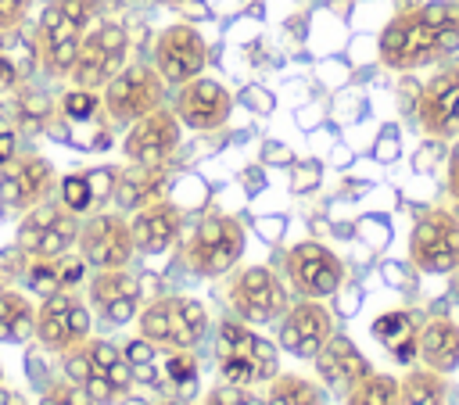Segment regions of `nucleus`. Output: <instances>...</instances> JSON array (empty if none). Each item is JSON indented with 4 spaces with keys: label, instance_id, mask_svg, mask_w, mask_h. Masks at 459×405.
Here are the masks:
<instances>
[{
    "label": "nucleus",
    "instance_id": "obj_1",
    "mask_svg": "<svg viewBox=\"0 0 459 405\" xmlns=\"http://www.w3.org/2000/svg\"><path fill=\"white\" fill-rule=\"evenodd\" d=\"M459 50V0H427L398 11L377 43V54L394 72L437 65Z\"/></svg>",
    "mask_w": 459,
    "mask_h": 405
},
{
    "label": "nucleus",
    "instance_id": "obj_2",
    "mask_svg": "<svg viewBox=\"0 0 459 405\" xmlns=\"http://www.w3.org/2000/svg\"><path fill=\"white\" fill-rule=\"evenodd\" d=\"M97 14H100V0H50L43 7L32 39H36L39 68L47 75L61 79L72 72L79 43H82L86 29L97 22Z\"/></svg>",
    "mask_w": 459,
    "mask_h": 405
},
{
    "label": "nucleus",
    "instance_id": "obj_3",
    "mask_svg": "<svg viewBox=\"0 0 459 405\" xmlns=\"http://www.w3.org/2000/svg\"><path fill=\"white\" fill-rule=\"evenodd\" d=\"M136 330L161 351H194L208 333V308L186 294H165L136 312Z\"/></svg>",
    "mask_w": 459,
    "mask_h": 405
},
{
    "label": "nucleus",
    "instance_id": "obj_4",
    "mask_svg": "<svg viewBox=\"0 0 459 405\" xmlns=\"http://www.w3.org/2000/svg\"><path fill=\"white\" fill-rule=\"evenodd\" d=\"M126 54H129V32L122 22H97L75 54V65L68 72L72 86L79 90H104L108 79H115L126 68Z\"/></svg>",
    "mask_w": 459,
    "mask_h": 405
},
{
    "label": "nucleus",
    "instance_id": "obj_5",
    "mask_svg": "<svg viewBox=\"0 0 459 405\" xmlns=\"http://www.w3.org/2000/svg\"><path fill=\"white\" fill-rule=\"evenodd\" d=\"M79 215L68 211L61 201H39L36 208L22 211L18 222V251L25 258H61L79 240Z\"/></svg>",
    "mask_w": 459,
    "mask_h": 405
},
{
    "label": "nucleus",
    "instance_id": "obj_6",
    "mask_svg": "<svg viewBox=\"0 0 459 405\" xmlns=\"http://www.w3.org/2000/svg\"><path fill=\"white\" fill-rule=\"evenodd\" d=\"M409 262L430 276L455 272L459 269V215L448 208H427L412 222Z\"/></svg>",
    "mask_w": 459,
    "mask_h": 405
},
{
    "label": "nucleus",
    "instance_id": "obj_7",
    "mask_svg": "<svg viewBox=\"0 0 459 405\" xmlns=\"http://www.w3.org/2000/svg\"><path fill=\"white\" fill-rule=\"evenodd\" d=\"M165 97V79L158 75L154 65H126L115 79H108V86L100 90V104L104 115L115 125H133L136 118H143L147 111L161 108Z\"/></svg>",
    "mask_w": 459,
    "mask_h": 405
},
{
    "label": "nucleus",
    "instance_id": "obj_8",
    "mask_svg": "<svg viewBox=\"0 0 459 405\" xmlns=\"http://www.w3.org/2000/svg\"><path fill=\"white\" fill-rule=\"evenodd\" d=\"M244 254V229L230 215H208L194 226L186 240V262L197 276L215 280L226 276Z\"/></svg>",
    "mask_w": 459,
    "mask_h": 405
},
{
    "label": "nucleus",
    "instance_id": "obj_9",
    "mask_svg": "<svg viewBox=\"0 0 459 405\" xmlns=\"http://www.w3.org/2000/svg\"><path fill=\"white\" fill-rule=\"evenodd\" d=\"M90 305L75 294V290H57L50 297H43L36 305V330L32 337L47 348V351H57L65 355L68 348L82 344L90 337Z\"/></svg>",
    "mask_w": 459,
    "mask_h": 405
},
{
    "label": "nucleus",
    "instance_id": "obj_10",
    "mask_svg": "<svg viewBox=\"0 0 459 405\" xmlns=\"http://www.w3.org/2000/svg\"><path fill=\"white\" fill-rule=\"evenodd\" d=\"M230 305L237 312V319L251 323V326H265L276 323L287 312V287L283 280L265 269V265H247L233 276L230 283Z\"/></svg>",
    "mask_w": 459,
    "mask_h": 405
},
{
    "label": "nucleus",
    "instance_id": "obj_11",
    "mask_svg": "<svg viewBox=\"0 0 459 405\" xmlns=\"http://www.w3.org/2000/svg\"><path fill=\"white\" fill-rule=\"evenodd\" d=\"M79 258L90 269H126L136 254L133 229L118 211H97L79 226Z\"/></svg>",
    "mask_w": 459,
    "mask_h": 405
},
{
    "label": "nucleus",
    "instance_id": "obj_12",
    "mask_svg": "<svg viewBox=\"0 0 459 405\" xmlns=\"http://www.w3.org/2000/svg\"><path fill=\"white\" fill-rule=\"evenodd\" d=\"M287 280L298 297H330L344 283V262L319 240H301L287 251Z\"/></svg>",
    "mask_w": 459,
    "mask_h": 405
},
{
    "label": "nucleus",
    "instance_id": "obj_13",
    "mask_svg": "<svg viewBox=\"0 0 459 405\" xmlns=\"http://www.w3.org/2000/svg\"><path fill=\"white\" fill-rule=\"evenodd\" d=\"M416 118L420 129L434 140L459 136V61L437 68L416 97Z\"/></svg>",
    "mask_w": 459,
    "mask_h": 405
},
{
    "label": "nucleus",
    "instance_id": "obj_14",
    "mask_svg": "<svg viewBox=\"0 0 459 405\" xmlns=\"http://www.w3.org/2000/svg\"><path fill=\"white\" fill-rule=\"evenodd\" d=\"M208 65V47L201 39V32L186 22H176L169 29L158 32L154 39V68L165 82L183 86L190 79H197Z\"/></svg>",
    "mask_w": 459,
    "mask_h": 405
},
{
    "label": "nucleus",
    "instance_id": "obj_15",
    "mask_svg": "<svg viewBox=\"0 0 459 405\" xmlns=\"http://www.w3.org/2000/svg\"><path fill=\"white\" fill-rule=\"evenodd\" d=\"M330 333H333L330 308L323 301H316V297H298L280 315L276 344L294 358H316L323 351V344L330 340Z\"/></svg>",
    "mask_w": 459,
    "mask_h": 405
},
{
    "label": "nucleus",
    "instance_id": "obj_16",
    "mask_svg": "<svg viewBox=\"0 0 459 405\" xmlns=\"http://www.w3.org/2000/svg\"><path fill=\"white\" fill-rule=\"evenodd\" d=\"M183 122L176 118L172 108H154L143 118H136L122 140V154L133 165H165L172 151L179 147Z\"/></svg>",
    "mask_w": 459,
    "mask_h": 405
},
{
    "label": "nucleus",
    "instance_id": "obj_17",
    "mask_svg": "<svg viewBox=\"0 0 459 405\" xmlns=\"http://www.w3.org/2000/svg\"><path fill=\"white\" fill-rule=\"evenodd\" d=\"M54 190V165L43 154H14L0 165V204L11 211H29Z\"/></svg>",
    "mask_w": 459,
    "mask_h": 405
},
{
    "label": "nucleus",
    "instance_id": "obj_18",
    "mask_svg": "<svg viewBox=\"0 0 459 405\" xmlns=\"http://www.w3.org/2000/svg\"><path fill=\"white\" fill-rule=\"evenodd\" d=\"M90 308L108 323V326H126L136 319L143 287L129 269H93L90 276Z\"/></svg>",
    "mask_w": 459,
    "mask_h": 405
},
{
    "label": "nucleus",
    "instance_id": "obj_19",
    "mask_svg": "<svg viewBox=\"0 0 459 405\" xmlns=\"http://www.w3.org/2000/svg\"><path fill=\"white\" fill-rule=\"evenodd\" d=\"M215 351L247 362L251 373H255V383H269L273 376H280V344H273L269 337H262L244 319H222L219 323Z\"/></svg>",
    "mask_w": 459,
    "mask_h": 405
},
{
    "label": "nucleus",
    "instance_id": "obj_20",
    "mask_svg": "<svg viewBox=\"0 0 459 405\" xmlns=\"http://www.w3.org/2000/svg\"><path fill=\"white\" fill-rule=\"evenodd\" d=\"M176 118L186 125V129H197V133H212V129H222L230 122V111H233V97L222 82L215 79H190L179 86V97H176Z\"/></svg>",
    "mask_w": 459,
    "mask_h": 405
},
{
    "label": "nucleus",
    "instance_id": "obj_21",
    "mask_svg": "<svg viewBox=\"0 0 459 405\" xmlns=\"http://www.w3.org/2000/svg\"><path fill=\"white\" fill-rule=\"evenodd\" d=\"M129 229H133L136 251H143V254H161V251H169V247L179 240L183 215H179V208H176L172 201H161V197H158V201L143 204V208L133 215Z\"/></svg>",
    "mask_w": 459,
    "mask_h": 405
},
{
    "label": "nucleus",
    "instance_id": "obj_22",
    "mask_svg": "<svg viewBox=\"0 0 459 405\" xmlns=\"http://www.w3.org/2000/svg\"><path fill=\"white\" fill-rule=\"evenodd\" d=\"M312 362H316L319 380L330 383L333 391H348L355 380H362L369 373V358L344 333H330V340L323 344V351Z\"/></svg>",
    "mask_w": 459,
    "mask_h": 405
},
{
    "label": "nucleus",
    "instance_id": "obj_23",
    "mask_svg": "<svg viewBox=\"0 0 459 405\" xmlns=\"http://www.w3.org/2000/svg\"><path fill=\"white\" fill-rule=\"evenodd\" d=\"M416 355L427 369L448 376L459 366V323L448 315H434L416 333Z\"/></svg>",
    "mask_w": 459,
    "mask_h": 405
},
{
    "label": "nucleus",
    "instance_id": "obj_24",
    "mask_svg": "<svg viewBox=\"0 0 459 405\" xmlns=\"http://www.w3.org/2000/svg\"><path fill=\"white\" fill-rule=\"evenodd\" d=\"M29 290L39 297H50L57 290H72L75 283H82L86 276V262L82 258H29Z\"/></svg>",
    "mask_w": 459,
    "mask_h": 405
},
{
    "label": "nucleus",
    "instance_id": "obj_25",
    "mask_svg": "<svg viewBox=\"0 0 459 405\" xmlns=\"http://www.w3.org/2000/svg\"><path fill=\"white\" fill-rule=\"evenodd\" d=\"M39 65V54H36V39L18 29H7L0 32V90H14L22 86L32 68Z\"/></svg>",
    "mask_w": 459,
    "mask_h": 405
},
{
    "label": "nucleus",
    "instance_id": "obj_26",
    "mask_svg": "<svg viewBox=\"0 0 459 405\" xmlns=\"http://www.w3.org/2000/svg\"><path fill=\"white\" fill-rule=\"evenodd\" d=\"M165 186V176H161V165H129L118 172V183H115V201L122 211H140L143 204L158 201Z\"/></svg>",
    "mask_w": 459,
    "mask_h": 405
},
{
    "label": "nucleus",
    "instance_id": "obj_27",
    "mask_svg": "<svg viewBox=\"0 0 459 405\" xmlns=\"http://www.w3.org/2000/svg\"><path fill=\"white\" fill-rule=\"evenodd\" d=\"M61 358H65V380H72L75 387H82L97 405H118V401L126 398V394H122V391H118V387H115V383L90 362V355L82 351V344L68 348Z\"/></svg>",
    "mask_w": 459,
    "mask_h": 405
},
{
    "label": "nucleus",
    "instance_id": "obj_28",
    "mask_svg": "<svg viewBox=\"0 0 459 405\" xmlns=\"http://www.w3.org/2000/svg\"><path fill=\"white\" fill-rule=\"evenodd\" d=\"M36 330V305L22 290H0V340L25 344Z\"/></svg>",
    "mask_w": 459,
    "mask_h": 405
},
{
    "label": "nucleus",
    "instance_id": "obj_29",
    "mask_svg": "<svg viewBox=\"0 0 459 405\" xmlns=\"http://www.w3.org/2000/svg\"><path fill=\"white\" fill-rule=\"evenodd\" d=\"M416 319L409 312H384L373 319V337L398 358V362H409L416 355Z\"/></svg>",
    "mask_w": 459,
    "mask_h": 405
},
{
    "label": "nucleus",
    "instance_id": "obj_30",
    "mask_svg": "<svg viewBox=\"0 0 459 405\" xmlns=\"http://www.w3.org/2000/svg\"><path fill=\"white\" fill-rule=\"evenodd\" d=\"M82 351L90 355V362L122 391V394H129L133 391V383H136V376H133V366H129V358H126V351L122 348H115L111 340H104V337H86L82 340Z\"/></svg>",
    "mask_w": 459,
    "mask_h": 405
},
{
    "label": "nucleus",
    "instance_id": "obj_31",
    "mask_svg": "<svg viewBox=\"0 0 459 405\" xmlns=\"http://www.w3.org/2000/svg\"><path fill=\"white\" fill-rule=\"evenodd\" d=\"M398 394H402L398 376L369 369L362 380H355L344 391V405H398Z\"/></svg>",
    "mask_w": 459,
    "mask_h": 405
},
{
    "label": "nucleus",
    "instance_id": "obj_32",
    "mask_svg": "<svg viewBox=\"0 0 459 405\" xmlns=\"http://www.w3.org/2000/svg\"><path fill=\"white\" fill-rule=\"evenodd\" d=\"M398 383H402L398 405H445V376L427 366L409 369Z\"/></svg>",
    "mask_w": 459,
    "mask_h": 405
},
{
    "label": "nucleus",
    "instance_id": "obj_33",
    "mask_svg": "<svg viewBox=\"0 0 459 405\" xmlns=\"http://www.w3.org/2000/svg\"><path fill=\"white\" fill-rule=\"evenodd\" d=\"M265 405H323V391L298 373H280L269 380Z\"/></svg>",
    "mask_w": 459,
    "mask_h": 405
},
{
    "label": "nucleus",
    "instance_id": "obj_34",
    "mask_svg": "<svg viewBox=\"0 0 459 405\" xmlns=\"http://www.w3.org/2000/svg\"><path fill=\"white\" fill-rule=\"evenodd\" d=\"M122 351H126V358H129V366H133V376H136L140 383H147V387H161V383H165V373H161V366H158V358H161V348H158V344L136 337V340H129Z\"/></svg>",
    "mask_w": 459,
    "mask_h": 405
},
{
    "label": "nucleus",
    "instance_id": "obj_35",
    "mask_svg": "<svg viewBox=\"0 0 459 405\" xmlns=\"http://www.w3.org/2000/svg\"><path fill=\"white\" fill-rule=\"evenodd\" d=\"M57 201L68 208V211H75V215H86L90 208H97V190H93V179H90V172H72V176H65L61 179V186H57Z\"/></svg>",
    "mask_w": 459,
    "mask_h": 405
},
{
    "label": "nucleus",
    "instance_id": "obj_36",
    "mask_svg": "<svg viewBox=\"0 0 459 405\" xmlns=\"http://www.w3.org/2000/svg\"><path fill=\"white\" fill-rule=\"evenodd\" d=\"M61 111H65V118L68 122H93L100 111H104V104H100V97H97V90H68L65 97H61Z\"/></svg>",
    "mask_w": 459,
    "mask_h": 405
},
{
    "label": "nucleus",
    "instance_id": "obj_37",
    "mask_svg": "<svg viewBox=\"0 0 459 405\" xmlns=\"http://www.w3.org/2000/svg\"><path fill=\"white\" fill-rule=\"evenodd\" d=\"M204 405H265V394L255 391V383H215L208 394H204Z\"/></svg>",
    "mask_w": 459,
    "mask_h": 405
},
{
    "label": "nucleus",
    "instance_id": "obj_38",
    "mask_svg": "<svg viewBox=\"0 0 459 405\" xmlns=\"http://www.w3.org/2000/svg\"><path fill=\"white\" fill-rule=\"evenodd\" d=\"M165 383L172 387H183V383H194L197 380V358L190 351H165Z\"/></svg>",
    "mask_w": 459,
    "mask_h": 405
},
{
    "label": "nucleus",
    "instance_id": "obj_39",
    "mask_svg": "<svg viewBox=\"0 0 459 405\" xmlns=\"http://www.w3.org/2000/svg\"><path fill=\"white\" fill-rule=\"evenodd\" d=\"M39 405H97V401L82 387H75L72 380H61V383H50L39 394Z\"/></svg>",
    "mask_w": 459,
    "mask_h": 405
},
{
    "label": "nucleus",
    "instance_id": "obj_40",
    "mask_svg": "<svg viewBox=\"0 0 459 405\" xmlns=\"http://www.w3.org/2000/svg\"><path fill=\"white\" fill-rule=\"evenodd\" d=\"M29 7H32V0H0V32L18 29L29 14Z\"/></svg>",
    "mask_w": 459,
    "mask_h": 405
},
{
    "label": "nucleus",
    "instance_id": "obj_41",
    "mask_svg": "<svg viewBox=\"0 0 459 405\" xmlns=\"http://www.w3.org/2000/svg\"><path fill=\"white\" fill-rule=\"evenodd\" d=\"M445 183H448V197L459 204V136L448 151V172H445Z\"/></svg>",
    "mask_w": 459,
    "mask_h": 405
},
{
    "label": "nucleus",
    "instance_id": "obj_42",
    "mask_svg": "<svg viewBox=\"0 0 459 405\" xmlns=\"http://www.w3.org/2000/svg\"><path fill=\"white\" fill-rule=\"evenodd\" d=\"M312 183H319V165L316 161H305V168L294 176V190H308Z\"/></svg>",
    "mask_w": 459,
    "mask_h": 405
},
{
    "label": "nucleus",
    "instance_id": "obj_43",
    "mask_svg": "<svg viewBox=\"0 0 459 405\" xmlns=\"http://www.w3.org/2000/svg\"><path fill=\"white\" fill-rule=\"evenodd\" d=\"M11 158H14V133L0 129V165H7Z\"/></svg>",
    "mask_w": 459,
    "mask_h": 405
},
{
    "label": "nucleus",
    "instance_id": "obj_44",
    "mask_svg": "<svg viewBox=\"0 0 459 405\" xmlns=\"http://www.w3.org/2000/svg\"><path fill=\"white\" fill-rule=\"evenodd\" d=\"M244 97H247V104H251V108H258V111H269V108H273V97H269V93H262V90H247Z\"/></svg>",
    "mask_w": 459,
    "mask_h": 405
},
{
    "label": "nucleus",
    "instance_id": "obj_45",
    "mask_svg": "<svg viewBox=\"0 0 459 405\" xmlns=\"http://www.w3.org/2000/svg\"><path fill=\"white\" fill-rule=\"evenodd\" d=\"M394 151H398V143H394V129H384V136H380V147H377V154H380V158H394Z\"/></svg>",
    "mask_w": 459,
    "mask_h": 405
},
{
    "label": "nucleus",
    "instance_id": "obj_46",
    "mask_svg": "<svg viewBox=\"0 0 459 405\" xmlns=\"http://www.w3.org/2000/svg\"><path fill=\"white\" fill-rule=\"evenodd\" d=\"M154 405H194L190 398H183V394H165V398H158Z\"/></svg>",
    "mask_w": 459,
    "mask_h": 405
},
{
    "label": "nucleus",
    "instance_id": "obj_47",
    "mask_svg": "<svg viewBox=\"0 0 459 405\" xmlns=\"http://www.w3.org/2000/svg\"><path fill=\"white\" fill-rule=\"evenodd\" d=\"M154 4H183V0H154Z\"/></svg>",
    "mask_w": 459,
    "mask_h": 405
},
{
    "label": "nucleus",
    "instance_id": "obj_48",
    "mask_svg": "<svg viewBox=\"0 0 459 405\" xmlns=\"http://www.w3.org/2000/svg\"><path fill=\"white\" fill-rule=\"evenodd\" d=\"M0 380H4V366H0Z\"/></svg>",
    "mask_w": 459,
    "mask_h": 405
}]
</instances>
